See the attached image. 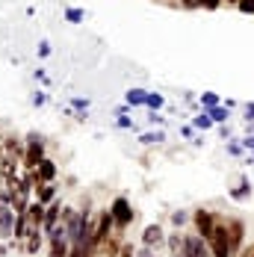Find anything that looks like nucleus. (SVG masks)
<instances>
[{
	"label": "nucleus",
	"mask_w": 254,
	"mask_h": 257,
	"mask_svg": "<svg viewBox=\"0 0 254 257\" xmlns=\"http://www.w3.org/2000/svg\"><path fill=\"white\" fill-rule=\"evenodd\" d=\"M48 53H51V45H48V42H42V48H39V56H48Z\"/></svg>",
	"instance_id": "72a5a7b5"
},
{
	"label": "nucleus",
	"mask_w": 254,
	"mask_h": 257,
	"mask_svg": "<svg viewBox=\"0 0 254 257\" xmlns=\"http://www.w3.org/2000/svg\"><path fill=\"white\" fill-rule=\"evenodd\" d=\"M251 157H254V154H251Z\"/></svg>",
	"instance_id": "e433bc0d"
},
{
	"label": "nucleus",
	"mask_w": 254,
	"mask_h": 257,
	"mask_svg": "<svg viewBox=\"0 0 254 257\" xmlns=\"http://www.w3.org/2000/svg\"><path fill=\"white\" fill-rule=\"evenodd\" d=\"M228 151H230V154H242V145H236V142H233V145H228Z\"/></svg>",
	"instance_id": "c9c22d12"
},
{
	"label": "nucleus",
	"mask_w": 254,
	"mask_h": 257,
	"mask_svg": "<svg viewBox=\"0 0 254 257\" xmlns=\"http://www.w3.org/2000/svg\"><path fill=\"white\" fill-rule=\"evenodd\" d=\"M36 195H39V201H42V204L56 201V189H53V183H42V186L36 189Z\"/></svg>",
	"instance_id": "ddd939ff"
},
{
	"label": "nucleus",
	"mask_w": 254,
	"mask_h": 257,
	"mask_svg": "<svg viewBox=\"0 0 254 257\" xmlns=\"http://www.w3.org/2000/svg\"><path fill=\"white\" fill-rule=\"evenodd\" d=\"M39 248H42V233H33V236H30V239H27L24 251H27V254H36V251H39Z\"/></svg>",
	"instance_id": "a211bd4d"
},
{
	"label": "nucleus",
	"mask_w": 254,
	"mask_h": 257,
	"mask_svg": "<svg viewBox=\"0 0 254 257\" xmlns=\"http://www.w3.org/2000/svg\"><path fill=\"white\" fill-rule=\"evenodd\" d=\"M118 257H136V251H133V245H121V251H118Z\"/></svg>",
	"instance_id": "bb28decb"
},
{
	"label": "nucleus",
	"mask_w": 254,
	"mask_h": 257,
	"mask_svg": "<svg viewBox=\"0 0 254 257\" xmlns=\"http://www.w3.org/2000/svg\"><path fill=\"white\" fill-rule=\"evenodd\" d=\"M207 242H210L213 257H233V251H230V239H228V219L219 216V222H216V228H213V236H210Z\"/></svg>",
	"instance_id": "f257e3e1"
},
{
	"label": "nucleus",
	"mask_w": 254,
	"mask_h": 257,
	"mask_svg": "<svg viewBox=\"0 0 254 257\" xmlns=\"http://www.w3.org/2000/svg\"><path fill=\"white\" fill-rule=\"evenodd\" d=\"M45 213H48V207L42 204V201H30V207H27V219L33 222V228L45 231Z\"/></svg>",
	"instance_id": "1a4fd4ad"
},
{
	"label": "nucleus",
	"mask_w": 254,
	"mask_h": 257,
	"mask_svg": "<svg viewBox=\"0 0 254 257\" xmlns=\"http://www.w3.org/2000/svg\"><path fill=\"white\" fill-rule=\"evenodd\" d=\"M183 257H213L210 242L198 233H183Z\"/></svg>",
	"instance_id": "7ed1b4c3"
},
{
	"label": "nucleus",
	"mask_w": 254,
	"mask_h": 257,
	"mask_svg": "<svg viewBox=\"0 0 254 257\" xmlns=\"http://www.w3.org/2000/svg\"><path fill=\"white\" fill-rule=\"evenodd\" d=\"M169 251H172V257H183V236L180 233H169Z\"/></svg>",
	"instance_id": "4468645a"
},
{
	"label": "nucleus",
	"mask_w": 254,
	"mask_h": 257,
	"mask_svg": "<svg viewBox=\"0 0 254 257\" xmlns=\"http://www.w3.org/2000/svg\"><path fill=\"white\" fill-rule=\"evenodd\" d=\"M163 95H157V92H148V103H145V106H151L154 112H157V109H163Z\"/></svg>",
	"instance_id": "4be33fe9"
},
{
	"label": "nucleus",
	"mask_w": 254,
	"mask_h": 257,
	"mask_svg": "<svg viewBox=\"0 0 254 257\" xmlns=\"http://www.w3.org/2000/svg\"><path fill=\"white\" fill-rule=\"evenodd\" d=\"M118 127L130 130V127H133V121H130V118H127V115H121V118H118Z\"/></svg>",
	"instance_id": "2f4dec72"
},
{
	"label": "nucleus",
	"mask_w": 254,
	"mask_h": 257,
	"mask_svg": "<svg viewBox=\"0 0 254 257\" xmlns=\"http://www.w3.org/2000/svg\"><path fill=\"white\" fill-rule=\"evenodd\" d=\"M219 6H225V0H204V9H219Z\"/></svg>",
	"instance_id": "393cba45"
},
{
	"label": "nucleus",
	"mask_w": 254,
	"mask_h": 257,
	"mask_svg": "<svg viewBox=\"0 0 254 257\" xmlns=\"http://www.w3.org/2000/svg\"><path fill=\"white\" fill-rule=\"evenodd\" d=\"M163 139H166V136H163V130H157V133H142V136H139V142H142V145H160V142H163Z\"/></svg>",
	"instance_id": "f3484780"
},
{
	"label": "nucleus",
	"mask_w": 254,
	"mask_h": 257,
	"mask_svg": "<svg viewBox=\"0 0 254 257\" xmlns=\"http://www.w3.org/2000/svg\"><path fill=\"white\" fill-rule=\"evenodd\" d=\"M192 127H198V130H210V127H213V118H210L207 112H201V115H195Z\"/></svg>",
	"instance_id": "aec40b11"
},
{
	"label": "nucleus",
	"mask_w": 254,
	"mask_h": 257,
	"mask_svg": "<svg viewBox=\"0 0 254 257\" xmlns=\"http://www.w3.org/2000/svg\"><path fill=\"white\" fill-rule=\"evenodd\" d=\"M228 195L233 198V201H248V198H251V183H248V180L242 178V183H239L236 189H230Z\"/></svg>",
	"instance_id": "f8f14e48"
},
{
	"label": "nucleus",
	"mask_w": 254,
	"mask_h": 257,
	"mask_svg": "<svg viewBox=\"0 0 254 257\" xmlns=\"http://www.w3.org/2000/svg\"><path fill=\"white\" fill-rule=\"evenodd\" d=\"M45 101H48V98H45V92H36V95H33V103H36V106H42Z\"/></svg>",
	"instance_id": "7c9ffc66"
},
{
	"label": "nucleus",
	"mask_w": 254,
	"mask_h": 257,
	"mask_svg": "<svg viewBox=\"0 0 254 257\" xmlns=\"http://www.w3.org/2000/svg\"><path fill=\"white\" fill-rule=\"evenodd\" d=\"M236 257H254V242L251 245H242V251H239Z\"/></svg>",
	"instance_id": "cd10ccee"
},
{
	"label": "nucleus",
	"mask_w": 254,
	"mask_h": 257,
	"mask_svg": "<svg viewBox=\"0 0 254 257\" xmlns=\"http://www.w3.org/2000/svg\"><path fill=\"white\" fill-rule=\"evenodd\" d=\"M15 219H18L15 207L9 204V201H0V236L3 239L15 236Z\"/></svg>",
	"instance_id": "0eeeda50"
},
{
	"label": "nucleus",
	"mask_w": 254,
	"mask_h": 257,
	"mask_svg": "<svg viewBox=\"0 0 254 257\" xmlns=\"http://www.w3.org/2000/svg\"><path fill=\"white\" fill-rule=\"evenodd\" d=\"M127 103H130V106L148 103V92H145V89H130V92H127Z\"/></svg>",
	"instance_id": "2eb2a0df"
},
{
	"label": "nucleus",
	"mask_w": 254,
	"mask_h": 257,
	"mask_svg": "<svg viewBox=\"0 0 254 257\" xmlns=\"http://www.w3.org/2000/svg\"><path fill=\"white\" fill-rule=\"evenodd\" d=\"M27 142H30V145H27V151H24V166L33 172V169H39V163L45 160V142H42L39 133H30Z\"/></svg>",
	"instance_id": "20e7f679"
},
{
	"label": "nucleus",
	"mask_w": 254,
	"mask_h": 257,
	"mask_svg": "<svg viewBox=\"0 0 254 257\" xmlns=\"http://www.w3.org/2000/svg\"><path fill=\"white\" fill-rule=\"evenodd\" d=\"M62 201H51V207H48V213H45V233H51L59 222H62Z\"/></svg>",
	"instance_id": "9d476101"
},
{
	"label": "nucleus",
	"mask_w": 254,
	"mask_h": 257,
	"mask_svg": "<svg viewBox=\"0 0 254 257\" xmlns=\"http://www.w3.org/2000/svg\"><path fill=\"white\" fill-rule=\"evenodd\" d=\"M74 109H89V101H83V98H74Z\"/></svg>",
	"instance_id": "473e14b6"
},
{
	"label": "nucleus",
	"mask_w": 254,
	"mask_h": 257,
	"mask_svg": "<svg viewBox=\"0 0 254 257\" xmlns=\"http://www.w3.org/2000/svg\"><path fill=\"white\" fill-rule=\"evenodd\" d=\"M109 213H112V219H115V228H118V231H124L127 225L133 222V216H136V213H133V207H130V201L121 198V195L109 204Z\"/></svg>",
	"instance_id": "39448f33"
},
{
	"label": "nucleus",
	"mask_w": 254,
	"mask_h": 257,
	"mask_svg": "<svg viewBox=\"0 0 254 257\" xmlns=\"http://www.w3.org/2000/svg\"><path fill=\"white\" fill-rule=\"evenodd\" d=\"M216 222H219V216L213 213V210H195L192 213V225H195V233L204 236V239H210L213 236V228H216Z\"/></svg>",
	"instance_id": "f03ea898"
},
{
	"label": "nucleus",
	"mask_w": 254,
	"mask_h": 257,
	"mask_svg": "<svg viewBox=\"0 0 254 257\" xmlns=\"http://www.w3.org/2000/svg\"><path fill=\"white\" fill-rule=\"evenodd\" d=\"M186 9H204V0H183Z\"/></svg>",
	"instance_id": "a878e982"
},
{
	"label": "nucleus",
	"mask_w": 254,
	"mask_h": 257,
	"mask_svg": "<svg viewBox=\"0 0 254 257\" xmlns=\"http://www.w3.org/2000/svg\"><path fill=\"white\" fill-rule=\"evenodd\" d=\"M245 121H248V124L254 121V103H245Z\"/></svg>",
	"instance_id": "c85d7f7f"
},
{
	"label": "nucleus",
	"mask_w": 254,
	"mask_h": 257,
	"mask_svg": "<svg viewBox=\"0 0 254 257\" xmlns=\"http://www.w3.org/2000/svg\"><path fill=\"white\" fill-rule=\"evenodd\" d=\"M236 9H239L242 15H254V0H239V3H236Z\"/></svg>",
	"instance_id": "b1692460"
},
{
	"label": "nucleus",
	"mask_w": 254,
	"mask_h": 257,
	"mask_svg": "<svg viewBox=\"0 0 254 257\" xmlns=\"http://www.w3.org/2000/svg\"><path fill=\"white\" fill-rule=\"evenodd\" d=\"M204 112H207V115H210L216 124H225V121H228V115H230L228 106H213V109H204Z\"/></svg>",
	"instance_id": "dca6fc26"
},
{
	"label": "nucleus",
	"mask_w": 254,
	"mask_h": 257,
	"mask_svg": "<svg viewBox=\"0 0 254 257\" xmlns=\"http://www.w3.org/2000/svg\"><path fill=\"white\" fill-rule=\"evenodd\" d=\"M136 257H154V248H145L142 245V248H136Z\"/></svg>",
	"instance_id": "c756f323"
},
{
	"label": "nucleus",
	"mask_w": 254,
	"mask_h": 257,
	"mask_svg": "<svg viewBox=\"0 0 254 257\" xmlns=\"http://www.w3.org/2000/svg\"><path fill=\"white\" fill-rule=\"evenodd\" d=\"M148 121H151V124H163V115H157V112H151V115H148Z\"/></svg>",
	"instance_id": "f704fd0d"
},
{
	"label": "nucleus",
	"mask_w": 254,
	"mask_h": 257,
	"mask_svg": "<svg viewBox=\"0 0 254 257\" xmlns=\"http://www.w3.org/2000/svg\"><path fill=\"white\" fill-rule=\"evenodd\" d=\"M166 239H169V236L163 233V228H160V225H148V228H145V233H142V245H145V248H160Z\"/></svg>",
	"instance_id": "6e6552de"
},
{
	"label": "nucleus",
	"mask_w": 254,
	"mask_h": 257,
	"mask_svg": "<svg viewBox=\"0 0 254 257\" xmlns=\"http://www.w3.org/2000/svg\"><path fill=\"white\" fill-rule=\"evenodd\" d=\"M172 222H175V228H183V225L189 222V213H183V210H175V213H172Z\"/></svg>",
	"instance_id": "5701e85b"
},
{
	"label": "nucleus",
	"mask_w": 254,
	"mask_h": 257,
	"mask_svg": "<svg viewBox=\"0 0 254 257\" xmlns=\"http://www.w3.org/2000/svg\"><path fill=\"white\" fill-rule=\"evenodd\" d=\"M83 15H86V12H83V9H74V6H71V9H65V21H71V24H80V21H83Z\"/></svg>",
	"instance_id": "412c9836"
},
{
	"label": "nucleus",
	"mask_w": 254,
	"mask_h": 257,
	"mask_svg": "<svg viewBox=\"0 0 254 257\" xmlns=\"http://www.w3.org/2000/svg\"><path fill=\"white\" fill-rule=\"evenodd\" d=\"M201 106H204V109H213V106H222V101H219V95L204 92V95H201Z\"/></svg>",
	"instance_id": "6ab92c4d"
},
{
	"label": "nucleus",
	"mask_w": 254,
	"mask_h": 257,
	"mask_svg": "<svg viewBox=\"0 0 254 257\" xmlns=\"http://www.w3.org/2000/svg\"><path fill=\"white\" fill-rule=\"evenodd\" d=\"M228 239H230V251L236 257L245 245V222L242 219H228Z\"/></svg>",
	"instance_id": "423d86ee"
},
{
	"label": "nucleus",
	"mask_w": 254,
	"mask_h": 257,
	"mask_svg": "<svg viewBox=\"0 0 254 257\" xmlns=\"http://www.w3.org/2000/svg\"><path fill=\"white\" fill-rule=\"evenodd\" d=\"M36 175H39V183H53V178H56V166H53V160H42L39 163V169H36Z\"/></svg>",
	"instance_id": "9b49d317"
}]
</instances>
